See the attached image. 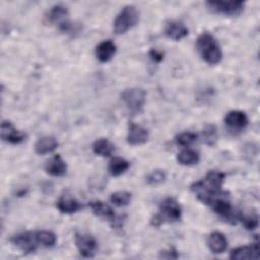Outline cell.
Wrapping results in <instances>:
<instances>
[{
	"label": "cell",
	"mask_w": 260,
	"mask_h": 260,
	"mask_svg": "<svg viewBox=\"0 0 260 260\" xmlns=\"http://www.w3.org/2000/svg\"><path fill=\"white\" fill-rule=\"evenodd\" d=\"M217 129L213 124H209L205 126L202 131V138L205 144L208 146H213L217 141Z\"/></svg>",
	"instance_id": "4316f807"
},
{
	"label": "cell",
	"mask_w": 260,
	"mask_h": 260,
	"mask_svg": "<svg viewBox=\"0 0 260 260\" xmlns=\"http://www.w3.org/2000/svg\"><path fill=\"white\" fill-rule=\"evenodd\" d=\"M11 243L23 253H34L41 246L37 237V231L21 232L10 238Z\"/></svg>",
	"instance_id": "ba28073f"
},
{
	"label": "cell",
	"mask_w": 260,
	"mask_h": 260,
	"mask_svg": "<svg viewBox=\"0 0 260 260\" xmlns=\"http://www.w3.org/2000/svg\"><path fill=\"white\" fill-rule=\"evenodd\" d=\"M139 21V12L133 5L124 6L114 20V31L123 35L135 26Z\"/></svg>",
	"instance_id": "5b68a950"
},
{
	"label": "cell",
	"mask_w": 260,
	"mask_h": 260,
	"mask_svg": "<svg viewBox=\"0 0 260 260\" xmlns=\"http://www.w3.org/2000/svg\"><path fill=\"white\" fill-rule=\"evenodd\" d=\"M159 212L155 214L150 223L153 226H159L165 222L179 221L182 217V208L174 197H166L159 203Z\"/></svg>",
	"instance_id": "3957f363"
},
{
	"label": "cell",
	"mask_w": 260,
	"mask_h": 260,
	"mask_svg": "<svg viewBox=\"0 0 260 260\" xmlns=\"http://www.w3.org/2000/svg\"><path fill=\"white\" fill-rule=\"evenodd\" d=\"M131 193L127 191H117L111 194L110 200L116 206H126L131 201Z\"/></svg>",
	"instance_id": "484cf974"
},
{
	"label": "cell",
	"mask_w": 260,
	"mask_h": 260,
	"mask_svg": "<svg viewBox=\"0 0 260 260\" xmlns=\"http://www.w3.org/2000/svg\"><path fill=\"white\" fill-rule=\"evenodd\" d=\"M92 151L100 156L108 157L115 151V145L107 138H100L92 144Z\"/></svg>",
	"instance_id": "7402d4cb"
},
{
	"label": "cell",
	"mask_w": 260,
	"mask_h": 260,
	"mask_svg": "<svg viewBox=\"0 0 260 260\" xmlns=\"http://www.w3.org/2000/svg\"><path fill=\"white\" fill-rule=\"evenodd\" d=\"M159 257L165 259H177L179 257V254H178V251L174 247H172L169 250L161 251L159 254Z\"/></svg>",
	"instance_id": "4dcf8cb0"
},
{
	"label": "cell",
	"mask_w": 260,
	"mask_h": 260,
	"mask_svg": "<svg viewBox=\"0 0 260 260\" xmlns=\"http://www.w3.org/2000/svg\"><path fill=\"white\" fill-rule=\"evenodd\" d=\"M149 133L146 128L133 122L129 123V129L127 134V142L130 145H140L148 140Z\"/></svg>",
	"instance_id": "4fadbf2b"
},
{
	"label": "cell",
	"mask_w": 260,
	"mask_h": 260,
	"mask_svg": "<svg viewBox=\"0 0 260 260\" xmlns=\"http://www.w3.org/2000/svg\"><path fill=\"white\" fill-rule=\"evenodd\" d=\"M121 100L131 113L137 114L142 111L145 105L146 92L139 87L126 88L121 93Z\"/></svg>",
	"instance_id": "8992f818"
},
{
	"label": "cell",
	"mask_w": 260,
	"mask_h": 260,
	"mask_svg": "<svg viewBox=\"0 0 260 260\" xmlns=\"http://www.w3.org/2000/svg\"><path fill=\"white\" fill-rule=\"evenodd\" d=\"M224 178H225L224 173L212 170L206 174L203 180L193 183L190 186V189L196 195L198 200L208 205L209 202L214 197L224 192L221 189Z\"/></svg>",
	"instance_id": "6da1fadb"
},
{
	"label": "cell",
	"mask_w": 260,
	"mask_h": 260,
	"mask_svg": "<svg viewBox=\"0 0 260 260\" xmlns=\"http://www.w3.org/2000/svg\"><path fill=\"white\" fill-rule=\"evenodd\" d=\"M239 220L247 230H255L259 223V216L254 210H245L239 211Z\"/></svg>",
	"instance_id": "cb8c5ba5"
},
{
	"label": "cell",
	"mask_w": 260,
	"mask_h": 260,
	"mask_svg": "<svg viewBox=\"0 0 260 260\" xmlns=\"http://www.w3.org/2000/svg\"><path fill=\"white\" fill-rule=\"evenodd\" d=\"M188 31L187 26L178 20L169 21L165 27V35L173 41H180L184 39L188 35Z\"/></svg>",
	"instance_id": "ac0fdd59"
},
{
	"label": "cell",
	"mask_w": 260,
	"mask_h": 260,
	"mask_svg": "<svg viewBox=\"0 0 260 260\" xmlns=\"http://www.w3.org/2000/svg\"><path fill=\"white\" fill-rule=\"evenodd\" d=\"M149 57L156 63L160 62L164 59V53H161L160 51L156 50V49H151L149 51Z\"/></svg>",
	"instance_id": "1f68e13d"
},
{
	"label": "cell",
	"mask_w": 260,
	"mask_h": 260,
	"mask_svg": "<svg viewBox=\"0 0 260 260\" xmlns=\"http://www.w3.org/2000/svg\"><path fill=\"white\" fill-rule=\"evenodd\" d=\"M45 171L50 176L62 177L67 172V165L59 154H56L47 160L45 165Z\"/></svg>",
	"instance_id": "e0dca14e"
},
{
	"label": "cell",
	"mask_w": 260,
	"mask_h": 260,
	"mask_svg": "<svg viewBox=\"0 0 260 260\" xmlns=\"http://www.w3.org/2000/svg\"><path fill=\"white\" fill-rule=\"evenodd\" d=\"M249 123V119L245 112L234 110L226 113L224 117L225 126L234 132H239L244 130Z\"/></svg>",
	"instance_id": "8fae6325"
},
{
	"label": "cell",
	"mask_w": 260,
	"mask_h": 260,
	"mask_svg": "<svg viewBox=\"0 0 260 260\" xmlns=\"http://www.w3.org/2000/svg\"><path fill=\"white\" fill-rule=\"evenodd\" d=\"M56 207L62 213L70 214L77 212L82 208L81 203L69 194H63L56 202Z\"/></svg>",
	"instance_id": "9a60e30c"
},
{
	"label": "cell",
	"mask_w": 260,
	"mask_h": 260,
	"mask_svg": "<svg viewBox=\"0 0 260 260\" xmlns=\"http://www.w3.org/2000/svg\"><path fill=\"white\" fill-rule=\"evenodd\" d=\"M166 179H167V174L164 170H154L146 176L145 181L149 186H157L164 183Z\"/></svg>",
	"instance_id": "f1b7e54d"
},
{
	"label": "cell",
	"mask_w": 260,
	"mask_h": 260,
	"mask_svg": "<svg viewBox=\"0 0 260 260\" xmlns=\"http://www.w3.org/2000/svg\"><path fill=\"white\" fill-rule=\"evenodd\" d=\"M88 206L90 207L92 213L99 217H102L104 219H107L111 222L113 226L120 225V218L116 215L114 210L110 205L107 203L100 201V200H93L88 202Z\"/></svg>",
	"instance_id": "30bf717a"
},
{
	"label": "cell",
	"mask_w": 260,
	"mask_h": 260,
	"mask_svg": "<svg viewBox=\"0 0 260 260\" xmlns=\"http://www.w3.org/2000/svg\"><path fill=\"white\" fill-rule=\"evenodd\" d=\"M207 247L214 254H220L225 251L228 248V240L225 236L218 231L212 232L208 235L206 240Z\"/></svg>",
	"instance_id": "2e32d148"
},
{
	"label": "cell",
	"mask_w": 260,
	"mask_h": 260,
	"mask_svg": "<svg viewBox=\"0 0 260 260\" xmlns=\"http://www.w3.org/2000/svg\"><path fill=\"white\" fill-rule=\"evenodd\" d=\"M67 14H68L67 8L61 4H57L51 7V9L47 12L45 16V19L47 23H50V24L58 23L59 25L62 22H64V18L67 16Z\"/></svg>",
	"instance_id": "ffe728a7"
},
{
	"label": "cell",
	"mask_w": 260,
	"mask_h": 260,
	"mask_svg": "<svg viewBox=\"0 0 260 260\" xmlns=\"http://www.w3.org/2000/svg\"><path fill=\"white\" fill-rule=\"evenodd\" d=\"M259 245L254 243L249 246L238 247L231 251L230 259L232 260H247V259H259Z\"/></svg>",
	"instance_id": "5bb4252c"
},
{
	"label": "cell",
	"mask_w": 260,
	"mask_h": 260,
	"mask_svg": "<svg viewBox=\"0 0 260 260\" xmlns=\"http://www.w3.org/2000/svg\"><path fill=\"white\" fill-rule=\"evenodd\" d=\"M58 147V141L53 136H44L40 138L35 144V151L37 154L43 155L53 152Z\"/></svg>",
	"instance_id": "44dd1931"
},
{
	"label": "cell",
	"mask_w": 260,
	"mask_h": 260,
	"mask_svg": "<svg viewBox=\"0 0 260 260\" xmlns=\"http://www.w3.org/2000/svg\"><path fill=\"white\" fill-rule=\"evenodd\" d=\"M117 47L111 40L101 42L95 48V56L102 63L109 62L116 54Z\"/></svg>",
	"instance_id": "d6986e66"
},
{
	"label": "cell",
	"mask_w": 260,
	"mask_h": 260,
	"mask_svg": "<svg viewBox=\"0 0 260 260\" xmlns=\"http://www.w3.org/2000/svg\"><path fill=\"white\" fill-rule=\"evenodd\" d=\"M211 209L226 222L235 224L239 220V211H236L229 199V193L223 192L214 197L208 204Z\"/></svg>",
	"instance_id": "277c9868"
},
{
	"label": "cell",
	"mask_w": 260,
	"mask_h": 260,
	"mask_svg": "<svg viewBox=\"0 0 260 260\" xmlns=\"http://www.w3.org/2000/svg\"><path fill=\"white\" fill-rule=\"evenodd\" d=\"M205 5L212 13L225 16L240 15L245 8L243 1H207Z\"/></svg>",
	"instance_id": "52a82bcc"
},
{
	"label": "cell",
	"mask_w": 260,
	"mask_h": 260,
	"mask_svg": "<svg viewBox=\"0 0 260 260\" xmlns=\"http://www.w3.org/2000/svg\"><path fill=\"white\" fill-rule=\"evenodd\" d=\"M37 237L41 246L53 247L56 244V235L51 231H37Z\"/></svg>",
	"instance_id": "83f0119b"
},
{
	"label": "cell",
	"mask_w": 260,
	"mask_h": 260,
	"mask_svg": "<svg viewBox=\"0 0 260 260\" xmlns=\"http://www.w3.org/2000/svg\"><path fill=\"white\" fill-rule=\"evenodd\" d=\"M200 157L197 151L192 149H184L180 151L177 155V160L183 166H193L198 164Z\"/></svg>",
	"instance_id": "d4e9b609"
},
{
	"label": "cell",
	"mask_w": 260,
	"mask_h": 260,
	"mask_svg": "<svg viewBox=\"0 0 260 260\" xmlns=\"http://www.w3.org/2000/svg\"><path fill=\"white\" fill-rule=\"evenodd\" d=\"M75 245L80 255L85 258L93 257L98 249L95 239L91 235L84 233H75Z\"/></svg>",
	"instance_id": "9c48e42d"
},
{
	"label": "cell",
	"mask_w": 260,
	"mask_h": 260,
	"mask_svg": "<svg viewBox=\"0 0 260 260\" xmlns=\"http://www.w3.org/2000/svg\"><path fill=\"white\" fill-rule=\"evenodd\" d=\"M197 137L194 132H182L176 136V142L181 146H189L197 140Z\"/></svg>",
	"instance_id": "f546056e"
},
{
	"label": "cell",
	"mask_w": 260,
	"mask_h": 260,
	"mask_svg": "<svg viewBox=\"0 0 260 260\" xmlns=\"http://www.w3.org/2000/svg\"><path fill=\"white\" fill-rule=\"evenodd\" d=\"M129 167H130V162L128 160H126L125 158L116 156L110 160L108 170L111 176L118 177L124 174L129 169Z\"/></svg>",
	"instance_id": "603a6c76"
},
{
	"label": "cell",
	"mask_w": 260,
	"mask_h": 260,
	"mask_svg": "<svg viewBox=\"0 0 260 260\" xmlns=\"http://www.w3.org/2000/svg\"><path fill=\"white\" fill-rule=\"evenodd\" d=\"M26 135L18 131L9 121H2L1 123V138L10 144H19L25 140Z\"/></svg>",
	"instance_id": "7c38bea8"
},
{
	"label": "cell",
	"mask_w": 260,
	"mask_h": 260,
	"mask_svg": "<svg viewBox=\"0 0 260 260\" xmlns=\"http://www.w3.org/2000/svg\"><path fill=\"white\" fill-rule=\"evenodd\" d=\"M196 48L202 59L209 65H216L222 59L220 46L214 37L208 32H202L197 38Z\"/></svg>",
	"instance_id": "7a4b0ae2"
}]
</instances>
